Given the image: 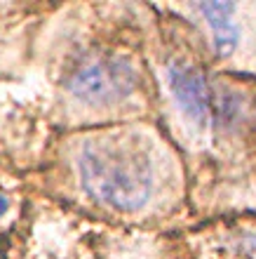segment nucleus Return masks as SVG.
<instances>
[{
    "label": "nucleus",
    "instance_id": "nucleus-1",
    "mask_svg": "<svg viewBox=\"0 0 256 259\" xmlns=\"http://www.w3.org/2000/svg\"><path fill=\"white\" fill-rule=\"evenodd\" d=\"M167 10V7H165ZM158 68V118H169L174 149L228 160L237 177L256 175V78L212 68L197 33L165 17L150 35Z\"/></svg>",
    "mask_w": 256,
    "mask_h": 259
},
{
    "label": "nucleus",
    "instance_id": "nucleus-2",
    "mask_svg": "<svg viewBox=\"0 0 256 259\" xmlns=\"http://www.w3.org/2000/svg\"><path fill=\"white\" fill-rule=\"evenodd\" d=\"M181 153L160 130L120 125L85 137L73 153L75 184L87 203L120 224L148 226L181 203Z\"/></svg>",
    "mask_w": 256,
    "mask_h": 259
},
{
    "label": "nucleus",
    "instance_id": "nucleus-3",
    "mask_svg": "<svg viewBox=\"0 0 256 259\" xmlns=\"http://www.w3.org/2000/svg\"><path fill=\"white\" fill-rule=\"evenodd\" d=\"M146 38H96L66 59L61 88L68 102L96 118H132L158 113L150 57L143 55Z\"/></svg>",
    "mask_w": 256,
    "mask_h": 259
},
{
    "label": "nucleus",
    "instance_id": "nucleus-4",
    "mask_svg": "<svg viewBox=\"0 0 256 259\" xmlns=\"http://www.w3.org/2000/svg\"><path fill=\"white\" fill-rule=\"evenodd\" d=\"M204 252L200 259H256V224L233 222L216 226L202 240Z\"/></svg>",
    "mask_w": 256,
    "mask_h": 259
},
{
    "label": "nucleus",
    "instance_id": "nucleus-5",
    "mask_svg": "<svg viewBox=\"0 0 256 259\" xmlns=\"http://www.w3.org/2000/svg\"><path fill=\"white\" fill-rule=\"evenodd\" d=\"M7 207H10V200H7V196L3 191H0V217L7 212Z\"/></svg>",
    "mask_w": 256,
    "mask_h": 259
}]
</instances>
